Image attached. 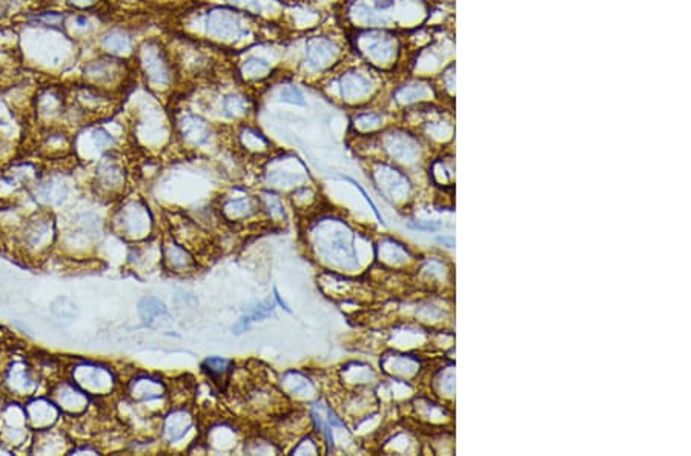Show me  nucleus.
<instances>
[{
    "label": "nucleus",
    "instance_id": "obj_1",
    "mask_svg": "<svg viewBox=\"0 0 691 456\" xmlns=\"http://www.w3.org/2000/svg\"><path fill=\"white\" fill-rule=\"evenodd\" d=\"M312 243L317 254L324 261L340 268H349L355 258L351 246V235L338 220H321L311 230Z\"/></svg>",
    "mask_w": 691,
    "mask_h": 456
},
{
    "label": "nucleus",
    "instance_id": "obj_2",
    "mask_svg": "<svg viewBox=\"0 0 691 456\" xmlns=\"http://www.w3.org/2000/svg\"><path fill=\"white\" fill-rule=\"evenodd\" d=\"M137 65L146 83L153 88H166L173 83L174 68L159 40H145L137 50Z\"/></svg>",
    "mask_w": 691,
    "mask_h": 456
},
{
    "label": "nucleus",
    "instance_id": "obj_3",
    "mask_svg": "<svg viewBox=\"0 0 691 456\" xmlns=\"http://www.w3.org/2000/svg\"><path fill=\"white\" fill-rule=\"evenodd\" d=\"M206 31L211 39L222 40V42H234V40L246 37L249 32L240 11L222 8V6L208 12Z\"/></svg>",
    "mask_w": 691,
    "mask_h": 456
},
{
    "label": "nucleus",
    "instance_id": "obj_4",
    "mask_svg": "<svg viewBox=\"0 0 691 456\" xmlns=\"http://www.w3.org/2000/svg\"><path fill=\"white\" fill-rule=\"evenodd\" d=\"M126 65L125 60L119 57L104 54L97 59H93L84 66V83L97 86L100 90L108 91L111 86H115L125 76Z\"/></svg>",
    "mask_w": 691,
    "mask_h": 456
},
{
    "label": "nucleus",
    "instance_id": "obj_5",
    "mask_svg": "<svg viewBox=\"0 0 691 456\" xmlns=\"http://www.w3.org/2000/svg\"><path fill=\"white\" fill-rule=\"evenodd\" d=\"M68 110V94L59 85H46L36 95V112L42 120L52 121Z\"/></svg>",
    "mask_w": 691,
    "mask_h": 456
},
{
    "label": "nucleus",
    "instance_id": "obj_6",
    "mask_svg": "<svg viewBox=\"0 0 691 456\" xmlns=\"http://www.w3.org/2000/svg\"><path fill=\"white\" fill-rule=\"evenodd\" d=\"M74 379L80 389L86 393H105L113 387L111 372L100 366L80 364L74 369Z\"/></svg>",
    "mask_w": 691,
    "mask_h": 456
},
{
    "label": "nucleus",
    "instance_id": "obj_7",
    "mask_svg": "<svg viewBox=\"0 0 691 456\" xmlns=\"http://www.w3.org/2000/svg\"><path fill=\"white\" fill-rule=\"evenodd\" d=\"M340 50L327 37H311L306 43V62L313 71H323L337 60Z\"/></svg>",
    "mask_w": 691,
    "mask_h": 456
},
{
    "label": "nucleus",
    "instance_id": "obj_8",
    "mask_svg": "<svg viewBox=\"0 0 691 456\" xmlns=\"http://www.w3.org/2000/svg\"><path fill=\"white\" fill-rule=\"evenodd\" d=\"M182 137L189 141L191 145L204 146L211 139V128L203 119L193 114L183 115L179 121Z\"/></svg>",
    "mask_w": 691,
    "mask_h": 456
},
{
    "label": "nucleus",
    "instance_id": "obj_9",
    "mask_svg": "<svg viewBox=\"0 0 691 456\" xmlns=\"http://www.w3.org/2000/svg\"><path fill=\"white\" fill-rule=\"evenodd\" d=\"M360 46L375 62H386L393 56V42L385 34L369 32L360 39Z\"/></svg>",
    "mask_w": 691,
    "mask_h": 456
},
{
    "label": "nucleus",
    "instance_id": "obj_10",
    "mask_svg": "<svg viewBox=\"0 0 691 456\" xmlns=\"http://www.w3.org/2000/svg\"><path fill=\"white\" fill-rule=\"evenodd\" d=\"M97 180L100 188L106 190H117L125 183V172L117 159L113 155H106L101 159L97 166Z\"/></svg>",
    "mask_w": 691,
    "mask_h": 456
},
{
    "label": "nucleus",
    "instance_id": "obj_11",
    "mask_svg": "<svg viewBox=\"0 0 691 456\" xmlns=\"http://www.w3.org/2000/svg\"><path fill=\"white\" fill-rule=\"evenodd\" d=\"M140 317L150 328H165L171 323L169 310L165 303L155 297L143 298L139 304Z\"/></svg>",
    "mask_w": 691,
    "mask_h": 456
},
{
    "label": "nucleus",
    "instance_id": "obj_12",
    "mask_svg": "<svg viewBox=\"0 0 691 456\" xmlns=\"http://www.w3.org/2000/svg\"><path fill=\"white\" fill-rule=\"evenodd\" d=\"M57 417V407L46 399H36L26 407V418H28L30 424L34 428H37V430H43V428L52 426L56 423Z\"/></svg>",
    "mask_w": 691,
    "mask_h": 456
},
{
    "label": "nucleus",
    "instance_id": "obj_13",
    "mask_svg": "<svg viewBox=\"0 0 691 456\" xmlns=\"http://www.w3.org/2000/svg\"><path fill=\"white\" fill-rule=\"evenodd\" d=\"M100 48L105 54H109V56H125V54L133 51V37L131 34L123 28L108 30L100 39Z\"/></svg>",
    "mask_w": 691,
    "mask_h": 456
},
{
    "label": "nucleus",
    "instance_id": "obj_14",
    "mask_svg": "<svg viewBox=\"0 0 691 456\" xmlns=\"http://www.w3.org/2000/svg\"><path fill=\"white\" fill-rule=\"evenodd\" d=\"M57 404L71 413H80L88 406V393L80 389L77 384H64L60 386L56 393Z\"/></svg>",
    "mask_w": 691,
    "mask_h": 456
},
{
    "label": "nucleus",
    "instance_id": "obj_15",
    "mask_svg": "<svg viewBox=\"0 0 691 456\" xmlns=\"http://www.w3.org/2000/svg\"><path fill=\"white\" fill-rule=\"evenodd\" d=\"M260 208H262L260 200L254 197H243V199L226 201L223 205V214L229 221H240L257 214Z\"/></svg>",
    "mask_w": 691,
    "mask_h": 456
},
{
    "label": "nucleus",
    "instance_id": "obj_16",
    "mask_svg": "<svg viewBox=\"0 0 691 456\" xmlns=\"http://www.w3.org/2000/svg\"><path fill=\"white\" fill-rule=\"evenodd\" d=\"M340 86L344 100H358L371 92L372 83L360 72H347L341 77Z\"/></svg>",
    "mask_w": 691,
    "mask_h": 456
},
{
    "label": "nucleus",
    "instance_id": "obj_17",
    "mask_svg": "<svg viewBox=\"0 0 691 456\" xmlns=\"http://www.w3.org/2000/svg\"><path fill=\"white\" fill-rule=\"evenodd\" d=\"M148 228V214L143 210V208L133 205L126 208L125 212H121V230H125V235L139 237L143 235Z\"/></svg>",
    "mask_w": 691,
    "mask_h": 456
},
{
    "label": "nucleus",
    "instance_id": "obj_18",
    "mask_svg": "<svg viewBox=\"0 0 691 456\" xmlns=\"http://www.w3.org/2000/svg\"><path fill=\"white\" fill-rule=\"evenodd\" d=\"M6 384H8L11 392H14V395H28L36 387L28 367L22 363H17L11 367L8 377H6Z\"/></svg>",
    "mask_w": 691,
    "mask_h": 456
},
{
    "label": "nucleus",
    "instance_id": "obj_19",
    "mask_svg": "<svg viewBox=\"0 0 691 456\" xmlns=\"http://www.w3.org/2000/svg\"><path fill=\"white\" fill-rule=\"evenodd\" d=\"M193 427V418L186 410H174L171 412L169 417L165 421V435L171 442L182 439L188 433L189 428Z\"/></svg>",
    "mask_w": 691,
    "mask_h": 456
},
{
    "label": "nucleus",
    "instance_id": "obj_20",
    "mask_svg": "<svg viewBox=\"0 0 691 456\" xmlns=\"http://www.w3.org/2000/svg\"><path fill=\"white\" fill-rule=\"evenodd\" d=\"M163 390L165 389H163V384L160 383L159 379L142 377V378H137L133 381L129 393H131V397L134 399L150 401V399L160 398L163 395Z\"/></svg>",
    "mask_w": 691,
    "mask_h": 456
},
{
    "label": "nucleus",
    "instance_id": "obj_21",
    "mask_svg": "<svg viewBox=\"0 0 691 456\" xmlns=\"http://www.w3.org/2000/svg\"><path fill=\"white\" fill-rule=\"evenodd\" d=\"M232 367H234V363L222 357H211L203 363V370L208 373L212 383L220 387L228 383Z\"/></svg>",
    "mask_w": 691,
    "mask_h": 456
},
{
    "label": "nucleus",
    "instance_id": "obj_22",
    "mask_svg": "<svg viewBox=\"0 0 691 456\" xmlns=\"http://www.w3.org/2000/svg\"><path fill=\"white\" fill-rule=\"evenodd\" d=\"M70 14L66 11L60 10H45L34 12L30 17L31 26H45V28H56L61 30L66 25Z\"/></svg>",
    "mask_w": 691,
    "mask_h": 456
},
{
    "label": "nucleus",
    "instance_id": "obj_23",
    "mask_svg": "<svg viewBox=\"0 0 691 456\" xmlns=\"http://www.w3.org/2000/svg\"><path fill=\"white\" fill-rule=\"evenodd\" d=\"M165 261L174 272H184L194 266L193 258L188 255V252L174 243L168 244L165 249Z\"/></svg>",
    "mask_w": 691,
    "mask_h": 456
},
{
    "label": "nucleus",
    "instance_id": "obj_24",
    "mask_svg": "<svg viewBox=\"0 0 691 456\" xmlns=\"http://www.w3.org/2000/svg\"><path fill=\"white\" fill-rule=\"evenodd\" d=\"M223 106L226 114H228L231 119L242 117V115H246L249 111V101L240 94L228 95L223 101Z\"/></svg>",
    "mask_w": 691,
    "mask_h": 456
},
{
    "label": "nucleus",
    "instance_id": "obj_25",
    "mask_svg": "<svg viewBox=\"0 0 691 456\" xmlns=\"http://www.w3.org/2000/svg\"><path fill=\"white\" fill-rule=\"evenodd\" d=\"M37 195L42 197V199L46 201L57 203L59 205V203H61V200H64L66 197V188L61 185V183L51 180V181L43 183V185L39 186Z\"/></svg>",
    "mask_w": 691,
    "mask_h": 456
},
{
    "label": "nucleus",
    "instance_id": "obj_26",
    "mask_svg": "<svg viewBox=\"0 0 691 456\" xmlns=\"http://www.w3.org/2000/svg\"><path fill=\"white\" fill-rule=\"evenodd\" d=\"M271 71V63L263 57L252 56L244 60L242 66V72L248 77H263Z\"/></svg>",
    "mask_w": 691,
    "mask_h": 456
},
{
    "label": "nucleus",
    "instance_id": "obj_27",
    "mask_svg": "<svg viewBox=\"0 0 691 456\" xmlns=\"http://www.w3.org/2000/svg\"><path fill=\"white\" fill-rule=\"evenodd\" d=\"M51 312L57 318L66 319V321H70V319H74L75 317H77V312L79 310H77V306H75L70 298L59 297V298H56L52 301Z\"/></svg>",
    "mask_w": 691,
    "mask_h": 456
},
{
    "label": "nucleus",
    "instance_id": "obj_28",
    "mask_svg": "<svg viewBox=\"0 0 691 456\" xmlns=\"http://www.w3.org/2000/svg\"><path fill=\"white\" fill-rule=\"evenodd\" d=\"M272 309H273V303L258 304L257 308H255L254 310H252L249 315L243 317V318L240 319V321H238V323L235 324V328H234L235 333H242V332H244L246 329L249 328V324H251L252 321H258V319H263V318H266V317H268V315L271 314Z\"/></svg>",
    "mask_w": 691,
    "mask_h": 456
},
{
    "label": "nucleus",
    "instance_id": "obj_29",
    "mask_svg": "<svg viewBox=\"0 0 691 456\" xmlns=\"http://www.w3.org/2000/svg\"><path fill=\"white\" fill-rule=\"evenodd\" d=\"M26 241L30 246L37 248V244L43 243L48 235H50V223L45 221H34L31 226L26 229Z\"/></svg>",
    "mask_w": 691,
    "mask_h": 456
},
{
    "label": "nucleus",
    "instance_id": "obj_30",
    "mask_svg": "<svg viewBox=\"0 0 691 456\" xmlns=\"http://www.w3.org/2000/svg\"><path fill=\"white\" fill-rule=\"evenodd\" d=\"M262 208L266 209V212L269 214L271 219L273 221H280L282 219H284V209H283V205H282V201L278 200V197L277 195H272V194H263L262 197Z\"/></svg>",
    "mask_w": 691,
    "mask_h": 456
},
{
    "label": "nucleus",
    "instance_id": "obj_31",
    "mask_svg": "<svg viewBox=\"0 0 691 456\" xmlns=\"http://www.w3.org/2000/svg\"><path fill=\"white\" fill-rule=\"evenodd\" d=\"M286 381L289 384V389L292 393L295 395H304L307 392H312V384L309 379H306L301 373L298 372H291L286 375Z\"/></svg>",
    "mask_w": 691,
    "mask_h": 456
},
{
    "label": "nucleus",
    "instance_id": "obj_32",
    "mask_svg": "<svg viewBox=\"0 0 691 456\" xmlns=\"http://www.w3.org/2000/svg\"><path fill=\"white\" fill-rule=\"evenodd\" d=\"M280 100L284 101V103H291V105H298V106L306 105L303 92H301L300 88H297L295 85L283 86L282 90H280Z\"/></svg>",
    "mask_w": 691,
    "mask_h": 456
},
{
    "label": "nucleus",
    "instance_id": "obj_33",
    "mask_svg": "<svg viewBox=\"0 0 691 456\" xmlns=\"http://www.w3.org/2000/svg\"><path fill=\"white\" fill-rule=\"evenodd\" d=\"M101 0H64V3L68 8L74 10L75 12H86L97 6Z\"/></svg>",
    "mask_w": 691,
    "mask_h": 456
},
{
    "label": "nucleus",
    "instance_id": "obj_34",
    "mask_svg": "<svg viewBox=\"0 0 691 456\" xmlns=\"http://www.w3.org/2000/svg\"><path fill=\"white\" fill-rule=\"evenodd\" d=\"M93 140L95 143V146L97 148H101V149H105V148H109L114 143V137L111 134H109L105 128H97V129H94V132H93Z\"/></svg>",
    "mask_w": 691,
    "mask_h": 456
},
{
    "label": "nucleus",
    "instance_id": "obj_35",
    "mask_svg": "<svg viewBox=\"0 0 691 456\" xmlns=\"http://www.w3.org/2000/svg\"><path fill=\"white\" fill-rule=\"evenodd\" d=\"M229 2L237 5V6H243L244 10H248L251 12L262 11V3H260L258 0H229Z\"/></svg>",
    "mask_w": 691,
    "mask_h": 456
},
{
    "label": "nucleus",
    "instance_id": "obj_36",
    "mask_svg": "<svg viewBox=\"0 0 691 456\" xmlns=\"http://www.w3.org/2000/svg\"><path fill=\"white\" fill-rule=\"evenodd\" d=\"M395 3V0H375V5L378 10H389L392 8Z\"/></svg>",
    "mask_w": 691,
    "mask_h": 456
}]
</instances>
